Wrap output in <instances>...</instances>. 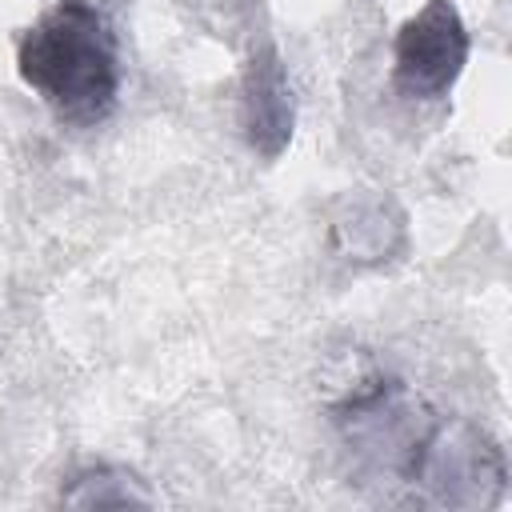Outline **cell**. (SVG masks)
I'll use <instances>...</instances> for the list:
<instances>
[{
	"label": "cell",
	"mask_w": 512,
	"mask_h": 512,
	"mask_svg": "<svg viewBox=\"0 0 512 512\" xmlns=\"http://www.w3.org/2000/svg\"><path fill=\"white\" fill-rule=\"evenodd\" d=\"M16 72L56 120L100 124L120 96L116 32L96 4L56 0L20 32Z\"/></svg>",
	"instance_id": "obj_1"
},
{
	"label": "cell",
	"mask_w": 512,
	"mask_h": 512,
	"mask_svg": "<svg viewBox=\"0 0 512 512\" xmlns=\"http://www.w3.org/2000/svg\"><path fill=\"white\" fill-rule=\"evenodd\" d=\"M504 484H508L504 448L484 428L460 416L432 420L408 476V488L420 500L444 508H492L500 504Z\"/></svg>",
	"instance_id": "obj_2"
},
{
	"label": "cell",
	"mask_w": 512,
	"mask_h": 512,
	"mask_svg": "<svg viewBox=\"0 0 512 512\" xmlns=\"http://www.w3.org/2000/svg\"><path fill=\"white\" fill-rule=\"evenodd\" d=\"M432 420L436 412H428L424 400L396 380H380L336 408V428L344 448L360 460V468L396 484H408Z\"/></svg>",
	"instance_id": "obj_3"
},
{
	"label": "cell",
	"mask_w": 512,
	"mask_h": 512,
	"mask_svg": "<svg viewBox=\"0 0 512 512\" xmlns=\"http://www.w3.org/2000/svg\"><path fill=\"white\" fill-rule=\"evenodd\" d=\"M472 36L456 0H428L412 12L392 40V84L408 100H440L460 80Z\"/></svg>",
	"instance_id": "obj_4"
},
{
	"label": "cell",
	"mask_w": 512,
	"mask_h": 512,
	"mask_svg": "<svg viewBox=\"0 0 512 512\" xmlns=\"http://www.w3.org/2000/svg\"><path fill=\"white\" fill-rule=\"evenodd\" d=\"M292 124H296V100H292L288 72L280 64V56L272 48H264V52H256L248 60L244 80H240V128H244V140L264 160H276L292 140Z\"/></svg>",
	"instance_id": "obj_5"
},
{
	"label": "cell",
	"mask_w": 512,
	"mask_h": 512,
	"mask_svg": "<svg viewBox=\"0 0 512 512\" xmlns=\"http://www.w3.org/2000/svg\"><path fill=\"white\" fill-rule=\"evenodd\" d=\"M384 208L388 204H380V200H364V204H352L348 216L336 220V240L348 256L384 260L392 252V244H400V216L388 220Z\"/></svg>",
	"instance_id": "obj_6"
},
{
	"label": "cell",
	"mask_w": 512,
	"mask_h": 512,
	"mask_svg": "<svg viewBox=\"0 0 512 512\" xmlns=\"http://www.w3.org/2000/svg\"><path fill=\"white\" fill-rule=\"evenodd\" d=\"M64 504L72 508H100V504H152V492L140 488V480L124 468H112V464H100V468H84L72 476V484L60 492Z\"/></svg>",
	"instance_id": "obj_7"
}]
</instances>
